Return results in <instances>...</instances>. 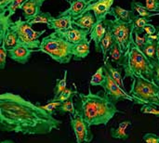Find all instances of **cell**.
<instances>
[{"label": "cell", "instance_id": "cell-45", "mask_svg": "<svg viewBox=\"0 0 159 143\" xmlns=\"http://www.w3.org/2000/svg\"><path fill=\"white\" fill-rule=\"evenodd\" d=\"M157 15H159V12H156V13H154V14H153V17H154V16H157Z\"/></svg>", "mask_w": 159, "mask_h": 143}, {"label": "cell", "instance_id": "cell-33", "mask_svg": "<svg viewBox=\"0 0 159 143\" xmlns=\"http://www.w3.org/2000/svg\"><path fill=\"white\" fill-rule=\"evenodd\" d=\"M141 113L144 114H152L159 117V106L155 104H144L142 105Z\"/></svg>", "mask_w": 159, "mask_h": 143}, {"label": "cell", "instance_id": "cell-36", "mask_svg": "<svg viewBox=\"0 0 159 143\" xmlns=\"http://www.w3.org/2000/svg\"><path fill=\"white\" fill-rule=\"evenodd\" d=\"M7 54H8L7 49L5 44H1V46H0V69L5 68Z\"/></svg>", "mask_w": 159, "mask_h": 143}, {"label": "cell", "instance_id": "cell-1", "mask_svg": "<svg viewBox=\"0 0 159 143\" xmlns=\"http://www.w3.org/2000/svg\"><path fill=\"white\" fill-rule=\"evenodd\" d=\"M61 121L21 96L10 92L0 95V127L7 132L47 135L59 129Z\"/></svg>", "mask_w": 159, "mask_h": 143}, {"label": "cell", "instance_id": "cell-35", "mask_svg": "<svg viewBox=\"0 0 159 143\" xmlns=\"http://www.w3.org/2000/svg\"><path fill=\"white\" fill-rule=\"evenodd\" d=\"M152 21V20H150V18H146V17H141L139 15H136L134 17L133 22L135 24V28L137 29H143Z\"/></svg>", "mask_w": 159, "mask_h": 143}, {"label": "cell", "instance_id": "cell-17", "mask_svg": "<svg viewBox=\"0 0 159 143\" xmlns=\"http://www.w3.org/2000/svg\"><path fill=\"white\" fill-rule=\"evenodd\" d=\"M96 23H97L96 17L90 11H88V12L84 13L77 20H73V24L75 26H77V27H79L81 29H84V30H87V31H89V32L92 30V28L94 27V25Z\"/></svg>", "mask_w": 159, "mask_h": 143}, {"label": "cell", "instance_id": "cell-20", "mask_svg": "<svg viewBox=\"0 0 159 143\" xmlns=\"http://www.w3.org/2000/svg\"><path fill=\"white\" fill-rule=\"evenodd\" d=\"M90 52V40L79 44H75L73 47V60H82L87 58Z\"/></svg>", "mask_w": 159, "mask_h": 143}, {"label": "cell", "instance_id": "cell-38", "mask_svg": "<svg viewBox=\"0 0 159 143\" xmlns=\"http://www.w3.org/2000/svg\"><path fill=\"white\" fill-rule=\"evenodd\" d=\"M143 140L145 143H159V136L154 133H146Z\"/></svg>", "mask_w": 159, "mask_h": 143}, {"label": "cell", "instance_id": "cell-12", "mask_svg": "<svg viewBox=\"0 0 159 143\" xmlns=\"http://www.w3.org/2000/svg\"><path fill=\"white\" fill-rule=\"evenodd\" d=\"M34 51H38V50L31 49L28 47H26L22 44H20V43L17 46H15L14 47L7 49L8 57L11 60H13L14 61L20 63V64L27 63L32 56V53Z\"/></svg>", "mask_w": 159, "mask_h": 143}, {"label": "cell", "instance_id": "cell-31", "mask_svg": "<svg viewBox=\"0 0 159 143\" xmlns=\"http://www.w3.org/2000/svg\"><path fill=\"white\" fill-rule=\"evenodd\" d=\"M77 93H78V92H77L76 88H75V90H73L72 88H66V89H64L58 97L53 98L51 101H61V102H63V101H68V100L74 98L75 95H77Z\"/></svg>", "mask_w": 159, "mask_h": 143}, {"label": "cell", "instance_id": "cell-25", "mask_svg": "<svg viewBox=\"0 0 159 143\" xmlns=\"http://www.w3.org/2000/svg\"><path fill=\"white\" fill-rule=\"evenodd\" d=\"M157 42L158 40H155L152 42H149L148 44H146L143 48L142 51L144 53V55L151 60L152 61H157Z\"/></svg>", "mask_w": 159, "mask_h": 143}, {"label": "cell", "instance_id": "cell-40", "mask_svg": "<svg viewBox=\"0 0 159 143\" xmlns=\"http://www.w3.org/2000/svg\"><path fill=\"white\" fill-rule=\"evenodd\" d=\"M154 66H155V83L159 87V62L158 60L157 61H152Z\"/></svg>", "mask_w": 159, "mask_h": 143}, {"label": "cell", "instance_id": "cell-16", "mask_svg": "<svg viewBox=\"0 0 159 143\" xmlns=\"http://www.w3.org/2000/svg\"><path fill=\"white\" fill-rule=\"evenodd\" d=\"M47 0H28L23 5L21 10H22V16L25 20H28L29 19L33 18L39 12H41L40 8L44 2Z\"/></svg>", "mask_w": 159, "mask_h": 143}, {"label": "cell", "instance_id": "cell-42", "mask_svg": "<svg viewBox=\"0 0 159 143\" xmlns=\"http://www.w3.org/2000/svg\"><path fill=\"white\" fill-rule=\"evenodd\" d=\"M157 60H158L159 62V40L157 42Z\"/></svg>", "mask_w": 159, "mask_h": 143}, {"label": "cell", "instance_id": "cell-21", "mask_svg": "<svg viewBox=\"0 0 159 143\" xmlns=\"http://www.w3.org/2000/svg\"><path fill=\"white\" fill-rule=\"evenodd\" d=\"M131 126V121L130 120H125V121H122L118 127L116 128H114L112 127L111 128V136L113 139H116V140H122V141H125L129 138V135L127 133V129Z\"/></svg>", "mask_w": 159, "mask_h": 143}, {"label": "cell", "instance_id": "cell-7", "mask_svg": "<svg viewBox=\"0 0 159 143\" xmlns=\"http://www.w3.org/2000/svg\"><path fill=\"white\" fill-rule=\"evenodd\" d=\"M10 28L18 34L20 44H22L31 49H39L41 44L39 37L46 33V30L36 32L33 30L31 24H29L26 20H22L21 18H19V20L13 21Z\"/></svg>", "mask_w": 159, "mask_h": 143}, {"label": "cell", "instance_id": "cell-37", "mask_svg": "<svg viewBox=\"0 0 159 143\" xmlns=\"http://www.w3.org/2000/svg\"><path fill=\"white\" fill-rule=\"evenodd\" d=\"M145 7L151 12L159 11V0H145Z\"/></svg>", "mask_w": 159, "mask_h": 143}, {"label": "cell", "instance_id": "cell-23", "mask_svg": "<svg viewBox=\"0 0 159 143\" xmlns=\"http://www.w3.org/2000/svg\"><path fill=\"white\" fill-rule=\"evenodd\" d=\"M103 66H104L105 69L109 72V74H111L112 78L115 80V82H116L120 87H122L123 89H125L124 83H123V77H122L121 73L119 72V70L116 69V68H115L109 60H108V61H104Z\"/></svg>", "mask_w": 159, "mask_h": 143}, {"label": "cell", "instance_id": "cell-3", "mask_svg": "<svg viewBox=\"0 0 159 143\" xmlns=\"http://www.w3.org/2000/svg\"><path fill=\"white\" fill-rule=\"evenodd\" d=\"M122 68L125 72L124 77H129L132 80L136 78H144L155 83V66L142 49L135 44L131 45Z\"/></svg>", "mask_w": 159, "mask_h": 143}, {"label": "cell", "instance_id": "cell-8", "mask_svg": "<svg viewBox=\"0 0 159 143\" xmlns=\"http://www.w3.org/2000/svg\"><path fill=\"white\" fill-rule=\"evenodd\" d=\"M70 122L76 139V143H89L92 141L93 134L90 126H89L77 113L74 115H70Z\"/></svg>", "mask_w": 159, "mask_h": 143}, {"label": "cell", "instance_id": "cell-11", "mask_svg": "<svg viewBox=\"0 0 159 143\" xmlns=\"http://www.w3.org/2000/svg\"><path fill=\"white\" fill-rule=\"evenodd\" d=\"M56 32H58L63 38H65L68 42H70L74 45L89 41V35L90 32L81 29L77 26L76 27L74 26L73 28L66 30V31H56Z\"/></svg>", "mask_w": 159, "mask_h": 143}, {"label": "cell", "instance_id": "cell-27", "mask_svg": "<svg viewBox=\"0 0 159 143\" xmlns=\"http://www.w3.org/2000/svg\"><path fill=\"white\" fill-rule=\"evenodd\" d=\"M105 79H106L105 68H104V66H102L92 75V77L90 79V85L94 86V87H102L104 84Z\"/></svg>", "mask_w": 159, "mask_h": 143}, {"label": "cell", "instance_id": "cell-26", "mask_svg": "<svg viewBox=\"0 0 159 143\" xmlns=\"http://www.w3.org/2000/svg\"><path fill=\"white\" fill-rule=\"evenodd\" d=\"M53 19H54V17H52L50 13H48V12H42L41 11L38 14H36L35 16H34L33 18H31L28 20H26V21L29 24H31V25L35 24V23H46V24H48Z\"/></svg>", "mask_w": 159, "mask_h": 143}, {"label": "cell", "instance_id": "cell-15", "mask_svg": "<svg viewBox=\"0 0 159 143\" xmlns=\"http://www.w3.org/2000/svg\"><path fill=\"white\" fill-rule=\"evenodd\" d=\"M47 26L48 29H53L55 31H66L74 27L73 18L70 15L58 16L48 22Z\"/></svg>", "mask_w": 159, "mask_h": 143}, {"label": "cell", "instance_id": "cell-47", "mask_svg": "<svg viewBox=\"0 0 159 143\" xmlns=\"http://www.w3.org/2000/svg\"><path fill=\"white\" fill-rule=\"evenodd\" d=\"M158 28H159V26H158Z\"/></svg>", "mask_w": 159, "mask_h": 143}, {"label": "cell", "instance_id": "cell-9", "mask_svg": "<svg viewBox=\"0 0 159 143\" xmlns=\"http://www.w3.org/2000/svg\"><path fill=\"white\" fill-rule=\"evenodd\" d=\"M105 75H106V79H105L104 84L102 86V87L103 88L104 92L108 95V97L115 103H116L117 101H119L121 100H127V101H129L132 102L134 101V99L129 94H127L125 89L120 87L115 82V80L112 78L111 74H109V72L106 69H105Z\"/></svg>", "mask_w": 159, "mask_h": 143}, {"label": "cell", "instance_id": "cell-29", "mask_svg": "<svg viewBox=\"0 0 159 143\" xmlns=\"http://www.w3.org/2000/svg\"><path fill=\"white\" fill-rule=\"evenodd\" d=\"M59 113H66V114H69L70 115H74L75 114L76 111H75V103L73 101V98L66 101H63L61 102V106L58 108V111Z\"/></svg>", "mask_w": 159, "mask_h": 143}, {"label": "cell", "instance_id": "cell-2", "mask_svg": "<svg viewBox=\"0 0 159 143\" xmlns=\"http://www.w3.org/2000/svg\"><path fill=\"white\" fill-rule=\"evenodd\" d=\"M75 106L76 113L90 127L107 125L116 114L121 113L104 91L92 93L90 88L87 95L77 93Z\"/></svg>", "mask_w": 159, "mask_h": 143}, {"label": "cell", "instance_id": "cell-30", "mask_svg": "<svg viewBox=\"0 0 159 143\" xmlns=\"http://www.w3.org/2000/svg\"><path fill=\"white\" fill-rule=\"evenodd\" d=\"M66 88H67V70L64 71L63 78L56 80V85L54 87V98L58 97Z\"/></svg>", "mask_w": 159, "mask_h": 143}, {"label": "cell", "instance_id": "cell-46", "mask_svg": "<svg viewBox=\"0 0 159 143\" xmlns=\"http://www.w3.org/2000/svg\"><path fill=\"white\" fill-rule=\"evenodd\" d=\"M158 36H159V34H158Z\"/></svg>", "mask_w": 159, "mask_h": 143}, {"label": "cell", "instance_id": "cell-4", "mask_svg": "<svg viewBox=\"0 0 159 143\" xmlns=\"http://www.w3.org/2000/svg\"><path fill=\"white\" fill-rule=\"evenodd\" d=\"M73 47L74 44L68 42L55 31L41 40L38 51L48 55L61 64H67L73 59Z\"/></svg>", "mask_w": 159, "mask_h": 143}, {"label": "cell", "instance_id": "cell-34", "mask_svg": "<svg viewBox=\"0 0 159 143\" xmlns=\"http://www.w3.org/2000/svg\"><path fill=\"white\" fill-rule=\"evenodd\" d=\"M61 101H49L48 103H47L46 105H39V107L43 110H45L46 112H48L50 114H54L57 111L58 108L61 106Z\"/></svg>", "mask_w": 159, "mask_h": 143}, {"label": "cell", "instance_id": "cell-44", "mask_svg": "<svg viewBox=\"0 0 159 143\" xmlns=\"http://www.w3.org/2000/svg\"><path fill=\"white\" fill-rule=\"evenodd\" d=\"M91 3H94V2H98V1H101V0H89Z\"/></svg>", "mask_w": 159, "mask_h": 143}, {"label": "cell", "instance_id": "cell-43", "mask_svg": "<svg viewBox=\"0 0 159 143\" xmlns=\"http://www.w3.org/2000/svg\"><path fill=\"white\" fill-rule=\"evenodd\" d=\"M1 143H15V142H13L12 141H2Z\"/></svg>", "mask_w": 159, "mask_h": 143}, {"label": "cell", "instance_id": "cell-32", "mask_svg": "<svg viewBox=\"0 0 159 143\" xmlns=\"http://www.w3.org/2000/svg\"><path fill=\"white\" fill-rule=\"evenodd\" d=\"M26 1H28V0H14L9 6H7V7L6 8V12H7V15L8 16V17H12L14 14H15V12H16V10L17 9H21L22 8V7H23V5L25 4V2Z\"/></svg>", "mask_w": 159, "mask_h": 143}, {"label": "cell", "instance_id": "cell-22", "mask_svg": "<svg viewBox=\"0 0 159 143\" xmlns=\"http://www.w3.org/2000/svg\"><path fill=\"white\" fill-rule=\"evenodd\" d=\"M115 44V41H114V38H113V34H112V32L111 30L109 29L108 27V30H107V33L105 34V36L102 38L101 44H100V47H99V49L97 52H101L102 53L103 55V60L107 58V55L111 49V47H113V45Z\"/></svg>", "mask_w": 159, "mask_h": 143}, {"label": "cell", "instance_id": "cell-13", "mask_svg": "<svg viewBox=\"0 0 159 143\" xmlns=\"http://www.w3.org/2000/svg\"><path fill=\"white\" fill-rule=\"evenodd\" d=\"M66 1L70 4V7L64 10L63 12L60 13L59 16L70 15L73 18V20H75L79 17H81L85 13L86 8L91 4L89 0H66Z\"/></svg>", "mask_w": 159, "mask_h": 143}, {"label": "cell", "instance_id": "cell-14", "mask_svg": "<svg viewBox=\"0 0 159 143\" xmlns=\"http://www.w3.org/2000/svg\"><path fill=\"white\" fill-rule=\"evenodd\" d=\"M107 30H108V21H107V20H105L104 21L97 22L94 25V27L92 28V30L90 31L89 40H92L94 42L96 51H98L100 44L102 40V38L105 36Z\"/></svg>", "mask_w": 159, "mask_h": 143}, {"label": "cell", "instance_id": "cell-28", "mask_svg": "<svg viewBox=\"0 0 159 143\" xmlns=\"http://www.w3.org/2000/svg\"><path fill=\"white\" fill-rule=\"evenodd\" d=\"M130 7H131V10L135 11L141 17H146V18H152L153 17L154 13H152L150 10H148L146 8V7L143 6L140 2H137L135 0H131Z\"/></svg>", "mask_w": 159, "mask_h": 143}, {"label": "cell", "instance_id": "cell-18", "mask_svg": "<svg viewBox=\"0 0 159 143\" xmlns=\"http://www.w3.org/2000/svg\"><path fill=\"white\" fill-rule=\"evenodd\" d=\"M109 15L113 16L116 20H120L126 22H133L134 17L136 16L133 10H127L120 7L119 6L113 7Z\"/></svg>", "mask_w": 159, "mask_h": 143}, {"label": "cell", "instance_id": "cell-39", "mask_svg": "<svg viewBox=\"0 0 159 143\" xmlns=\"http://www.w3.org/2000/svg\"><path fill=\"white\" fill-rule=\"evenodd\" d=\"M144 32L147 34H150V35H154V34H157V33H158V29H157V27L151 23H148L144 28H143Z\"/></svg>", "mask_w": 159, "mask_h": 143}, {"label": "cell", "instance_id": "cell-24", "mask_svg": "<svg viewBox=\"0 0 159 143\" xmlns=\"http://www.w3.org/2000/svg\"><path fill=\"white\" fill-rule=\"evenodd\" d=\"M19 43H20L19 36H18V34L11 28H9L7 30V32L6 33V35L4 37V39L1 41V44H5L7 49H9V48L14 47Z\"/></svg>", "mask_w": 159, "mask_h": 143}, {"label": "cell", "instance_id": "cell-5", "mask_svg": "<svg viewBox=\"0 0 159 143\" xmlns=\"http://www.w3.org/2000/svg\"><path fill=\"white\" fill-rule=\"evenodd\" d=\"M129 94L134 99V104H155L159 106V87L147 79H134Z\"/></svg>", "mask_w": 159, "mask_h": 143}, {"label": "cell", "instance_id": "cell-6", "mask_svg": "<svg viewBox=\"0 0 159 143\" xmlns=\"http://www.w3.org/2000/svg\"><path fill=\"white\" fill-rule=\"evenodd\" d=\"M108 27L112 32L113 38L119 47L127 52L134 43V22H126L120 20H107Z\"/></svg>", "mask_w": 159, "mask_h": 143}, {"label": "cell", "instance_id": "cell-10", "mask_svg": "<svg viewBox=\"0 0 159 143\" xmlns=\"http://www.w3.org/2000/svg\"><path fill=\"white\" fill-rule=\"evenodd\" d=\"M114 2L115 0H101L98 2L91 3L86 8L85 13L88 11H93V14L96 17L97 22L104 21L106 20V16L110 14Z\"/></svg>", "mask_w": 159, "mask_h": 143}, {"label": "cell", "instance_id": "cell-19", "mask_svg": "<svg viewBox=\"0 0 159 143\" xmlns=\"http://www.w3.org/2000/svg\"><path fill=\"white\" fill-rule=\"evenodd\" d=\"M126 56H127V53L125 51H123L117 44L115 43L113 45V47H111V49L108 53V57L104 60V61H108L110 60L112 62H115L117 65L122 67V65L125 61Z\"/></svg>", "mask_w": 159, "mask_h": 143}, {"label": "cell", "instance_id": "cell-41", "mask_svg": "<svg viewBox=\"0 0 159 143\" xmlns=\"http://www.w3.org/2000/svg\"><path fill=\"white\" fill-rule=\"evenodd\" d=\"M14 0H0V11H5L7 6H9Z\"/></svg>", "mask_w": 159, "mask_h": 143}]
</instances>
